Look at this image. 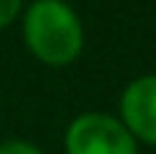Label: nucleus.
<instances>
[{"label": "nucleus", "instance_id": "f257e3e1", "mask_svg": "<svg viewBox=\"0 0 156 154\" xmlns=\"http://www.w3.org/2000/svg\"><path fill=\"white\" fill-rule=\"evenodd\" d=\"M22 30L27 50L47 66H69L82 52V22L63 0H36Z\"/></svg>", "mask_w": 156, "mask_h": 154}, {"label": "nucleus", "instance_id": "f03ea898", "mask_svg": "<svg viewBox=\"0 0 156 154\" xmlns=\"http://www.w3.org/2000/svg\"><path fill=\"white\" fill-rule=\"evenodd\" d=\"M66 154H137V141L115 116L82 113L66 130Z\"/></svg>", "mask_w": 156, "mask_h": 154}, {"label": "nucleus", "instance_id": "7ed1b4c3", "mask_svg": "<svg viewBox=\"0 0 156 154\" xmlns=\"http://www.w3.org/2000/svg\"><path fill=\"white\" fill-rule=\"evenodd\" d=\"M121 124L132 138L156 146V74L137 77L121 96Z\"/></svg>", "mask_w": 156, "mask_h": 154}, {"label": "nucleus", "instance_id": "20e7f679", "mask_svg": "<svg viewBox=\"0 0 156 154\" xmlns=\"http://www.w3.org/2000/svg\"><path fill=\"white\" fill-rule=\"evenodd\" d=\"M22 11V0H0V28L11 25Z\"/></svg>", "mask_w": 156, "mask_h": 154}, {"label": "nucleus", "instance_id": "39448f33", "mask_svg": "<svg viewBox=\"0 0 156 154\" xmlns=\"http://www.w3.org/2000/svg\"><path fill=\"white\" fill-rule=\"evenodd\" d=\"M0 154H44V152L27 141H8V143H0Z\"/></svg>", "mask_w": 156, "mask_h": 154}]
</instances>
